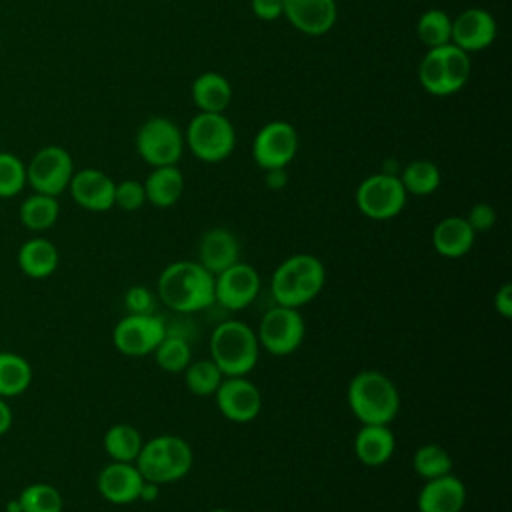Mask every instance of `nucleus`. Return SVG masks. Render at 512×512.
I'll return each mask as SVG.
<instances>
[{"mask_svg": "<svg viewBox=\"0 0 512 512\" xmlns=\"http://www.w3.org/2000/svg\"><path fill=\"white\" fill-rule=\"evenodd\" d=\"M466 504V486L452 472L430 478L418 492V512H462Z\"/></svg>", "mask_w": 512, "mask_h": 512, "instance_id": "aec40b11", "label": "nucleus"}, {"mask_svg": "<svg viewBox=\"0 0 512 512\" xmlns=\"http://www.w3.org/2000/svg\"><path fill=\"white\" fill-rule=\"evenodd\" d=\"M6 512H22V508H20V504H18V498L8 502V506H6Z\"/></svg>", "mask_w": 512, "mask_h": 512, "instance_id": "a18cd8bd", "label": "nucleus"}, {"mask_svg": "<svg viewBox=\"0 0 512 512\" xmlns=\"http://www.w3.org/2000/svg\"><path fill=\"white\" fill-rule=\"evenodd\" d=\"M32 382L30 362L14 352H0V396L16 398L28 390Z\"/></svg>", "mask_w": 512, "mask_h": 512, "instance_id": "bb28decb", "label": "nucleus"}, {"mask_svg": "<svg viewBox=\"0 0 512 512\" xmlns=\"http://www.w3.org/2000/svg\"><path fill=\"white\" fill-rule=\"evenodd\" d=\"M406 194L414 196H428L438 190L440 186V170L430 160H412L408 162L402 172L398 174Z\"/></svg>", "mask_w": 512, "mask_h": 512, "instance_id": "c756f323", "label": "nucleus"}, {"mask_svg": "<svg viewBox=\"0 0 512 512\" xmlns=\"http://www.w3.org/2000/svg\"><path fill=\"white\" fill-rule=\"evenodd\" d=\"M210 512H232V510H226V508H214V510H210Z\"/></svg>", "mask_w": 512, "mask_h": 512, "instance_id": "49530a36", "label": "nucleus"}, {"mask_svg": "<svg viewBox=\"0 0 512 512\" xmlns=\"http://www.w3.org/2000/svg\"><path fill=\"white\" fill-rule=\"evenodd\" d=\"M142 444L144 440L138 428L126 422L110 426L104 434V450L116 462H136Z\"/></svg>", "mask_w": 512, "mask_h": 512, "instance_id": "c85d7f7f", "label": "nucleus"}, {"mask_svg": "<svg viewBox=\"0 0 512 512\" xmlns=\"http://www.w3.org/2000/svg\"><path fill=\"white\" fill-rule=\"evenodd\" d=\"M298 150V134L290 122L272 120L264 124L252 142V158L262 170L286 168Z\"/></svg>", "mask_w": 512, "mask_h": 512, "instance_id": "ddd939ff", "label": "nucleus"}, {"mask_svg": "<svg viewBox=\"0 0 512 512\" xmlns=\"http://www.w3.org/2000/svg\"><path fill=\"white\" fill-rule=\"evenodd\" d=\"M412 466L418 476L430 480L452 472V456L440 444H424L414 452Z\"/></svg>", "mask_w": 512, "mask_h": 512, "instance_id": "f704fd0d", "label": "nucleus"}, {"mask_svg": "<svg viewBox=\"0 0 512 512\" xmlns=\"http://www.w3.org/2000/svg\"><path fill=\"white\" fill-rule=\"evenodd\" d=\"M348 408L362 424H390L400 410L396 384L380 370H362L346 390Z\"/></svg>", "mask_w": 512, "mask_h": 512, "instance_id": "f03ea898", "label": "nucleus"}, {"mask_svg": "<svg viewBox=\"0 0 512 512\" xmlns=\"http://www.w3.org/2000/svg\"><path fill=\"white\" fill-rule=\"evenodd\" d=\"M146 202L144 184L140 180H122L114 188V206L126 212H134L142 208Z\"/></svg>", "mask_w": 512, "mask_h": 512, "instance_id": "e433bc0d", "label": "nucleus"}, {"mask_svg": "<svg viewBox=\"0 0 512 512\" xmlns=\"http://www.w3.org/2000/svg\"><path fill=\"white\" fill-rule=\"evenodd\" d=\"M154 360L156 364L166 372H184V368L192 362V350L190 344L182 336L166 334L160 344L154 348Z\"/></svg>", "mask_w": 512, "mask_h": 512, "instance_id": "72a5a7b5", "label": "nucleus"}, {"mask_svg": "<svg viewBox=\"0 0 512 512\" xmlns=\"http://www.w3.org/2000/svg\"><path fill=\"white\" fill-rule=\"evenodd\" d=\"M282 16L306 36H322L336 24V0H282Z\"/></svg>", "mask_w": 512, "mask_h": 512, "instance_id": "dca6fc26", "label": "nucleus"}, {"mask_svg": "<svg viewBox=\"0 0 512 512\" xmlns=\"http://www.w3.org/2000/svg\"><path fill=\"white\" fill-rule=\"evenodd\" d=\"M116 182L98 168H84L72 174L68 190L74 202L90 212H106L114 206Z\"/></svg>", "mask_w": 512, "mask_h": 512, "instance_id": "6ab92c4d", "label": "nucleus"}, {"mask_svg": "<svg viewBox=\"0 0 512 512\" xmlns=\"http://www.w3.org/2000/svg\"><path fill=\"white\" fill-rule=\"evenodd\" d=\"M222 380L224 374L212 358L194 360L184 368V384L194 396H214Z\"/></svg>", "mask_w": 512, "mask_h": 512, "instance_id": "7c9ffc66", "label": "nucleus"}, {"mask_svg": "<svg viewBox=\"0 0 512 512\" xmlns=\"http://www.w3.org/2000/svg\"><path fill=\"white\" fill-rule=\"evenodd\" d=\"M288 182V176L284 172V168H274V170H266V186L272 190H280L284 188Z\"/></svg>", "mask_w": 512, "mask_h": 512, "instance_id": "79ce46f5", "label": "nucleus"}, {"mask_svg": "<svg viewBox=\"0 0 512 512\" xmlns=\"http://www.w3.org/2000/svg\"><path fill=\"white\" fill-rule=\"evenodd\" d=\"M494 308L500 316L512 318V284H502L494 294Z\"/></svg>", "mask_w": 512, "mask_h": 512, "instance_id": "a19ab883", "label": "nucleus"}, {"mask_svg": "<svg viewBox=\"0 0 512 512\" xmlns=\"http://www.w3.org/2000/svg\"><path fill=\"white\" fill-rule=\"evenodd\" d=\"M136 150L150 166H172L180 160L184 150V136L180 128L162 116L148 118L136 132Z\"/></svg>", "mask_w": 512, "mask_h": 512, "instance_id": "9d476101", "label": "nucleus"}, {"mask_svg": "<svg viewBox=\"0 0 512 512\" xmlns=\"http://www.w3.org/2000/svg\"><path fill=\"white\" fill-rule=\"evenodd\" d=\"M192 462V448L184 438L174 434H160L142 444L134 464L144 480L162 486L184 478L192 470Z\"/></svg>", "mask_w": 512, "mask_h": 512, "instance_id": "39448f33", "label": "nucleus"}, {"mask_svg": "<svg viewBox=\"0 0 512 512\" xmlns=\"http://www.w3.org/2000/svg\"><path fill=\"white\" fill-rule=\"evenodd\" d=\"M496 38V20L484 8H468L452 20L450 42L464 52L488 48Z\"/></svg>", "mask_w": 512, "mask_h": 512, "instance_id": "f3484780", "label": "nucleus"}, {"mask_svg": "<svg viewBox=\"0 0 512 512\" xmlns=\"http://www.w3.org/2000/svg\"><path fill=\"white\" fill-rule=\"evenodd\" d=\"M304 334L306 324L298 308L276 304L262 316L256 338L266 352L274 356H288L300 348Z\"/></svg>", "mask_w": 512, "mask_h": 512, "instance_id": "1a4fd4ad", "label": "nucleus"}, {"mask_svg": "<svg viewBox=\"0 0 512 512\" xmlns=\"http://www.w3.org/2000/svg\"><path fill=\"white\" fill-rule=\"evenodd\" d=\"M416 34L428 48L448 44L452 34V18L440 8H430L420 14L416 22Z\"/></svg>", "mask_w": 512, "mask_h": 512, "instance_id": "2f4dec72", "label": "nucleus"}, {"mask_svg": "<svg viewBox=\"0 0 512 512\" xmlns=\"http://www.w3.org/2000/svg\"><path fill=\"white\" fill-rule=\"evenodd\" d=\"M18 504L22 512H62L64 500L58 488L46 482L28 484L18 494Z\"/></svg>", "mask_w": 512, "mask_h": 512, "instance_id": "473e14b6", "label": "nucleus"}, {"mask_svg": "<svg viewBox=\"0 0 512 512\" xmlns=\"http://www.w3.org/2000/svg\"><path fill=\"white\" fill-rule=\"evenodd\" d=\"M406 190L398 176L376 172L356 188V206L370 220H390L406 206Z\"/></svg>", "mask_w": 512, "mask_h": 512, "instance_id": "6e6552de", "label": "nucleus"}, {"mask_svg": "<svg viewBox=\"0 0 512 512\" xmlns=\"http://www.w3.org/2000/svg\"><path fill=\"white\" fill-rule=\"evenodd\" d=\"M158 496H160V484L150 482V480H144V484H142V488H140V496H138V500L154 502V500H158Z\"/></svg>", "mask_w": 512, "mask_h": 512, "instance_id": "37998d69", "label": "nucleus"}, {"mask_svg": "<svg viewBox=\"0 0 512 512\" xmlns=\"http://www.w3.org/2000/svg\"><path fill=\"white\" fill-rule=\"evenodd\" d=\"M192 100L200 112H224L232 100V86L218 72H204L192 82Z\"/></svg>", "mask_w": 512, "mask_h": 512, "instance_id": "a878e982", "label": "nucleus"}, {"mask_svg": "<svg viewBox=\"0 0 512 512\" xmlns=\"http://www.w3.org/2000/svg\"><path fill=\"white\" fill-rule=\"evenodd\" d=\"M326 270L314 254H292L282 260L270 280V290L280 306L300 308L312 302L324 288Z\"/></svg>", "mask_w": 512, "mask_h": 512, "instance_id": "7ed1b4c3", "label": "nucleus"}, {"mask_svg": "<svg viewBox=\"0 0 512 512\" xmlns=\"http://www.w3.org/2000/svg\"><path fill=\"white\" fill-rule=\"evenodd\" d=\"M184 142L198 160L214 164L232 154L236 132L222 112H198L188 122Z\"/></svg>", "mask_w": 512, "mask_h": 512, "instance_id": "0eeeda50", "label": "nucleus"}, {"mask_svg": "<svg viewBox=\"0 0 512 512\" xmlns=\"http://www.w3.org/2000/svg\"><path fill=\"white\" fill-rule=\"evenodd\" d=\"M158 298L174 312L204 310L214 302V274L200 262H172L158 276Z\"/></svg>", "mask_w": 512, "mask_h": 512, "instance_id": "f257e3e1", "label": "nucleus"}, {"mask_svg": "<svg viewBox=\"0 0 512 512\" xmlns=\"http://www.w3.org/2000/svg\"><path fill=\"white\" fill-rule=\"evenodd\" d=\"M58 216H60V204L56 196L34 192L20 206V222L32 232H42L52 228Z\"/></svg>", "mask_w": 512, "mask_h": 512, "instance_id": "cd10ccee", "label": "nucleus"}, {"mask_svg": "<svg viewBox=\"0 0 512 512\" xmlns=\"http://www.w3.org/2000/svg\"><path fill=\"white\" fill-rule=\"evenodd\" d=\"M470 76V56L452 42L428 48L418 64V80L432 96L458 92Z\"/></svg>", "mask_w": 512, "mask_h": 512, "instance_id": "423d86ee", "label": "nucleus"}, {"mask_svg": "<svg viewBox=\"0 0 512 512\" xmlns=\"http://www.w3.org/2000/svg\"><path fill=\"white\" fill-rule=\"evenodd\" d=\"M256 332L240 320L220 322L210 334V358L224 376H246L258 362Z\"/></svg>", "mask_w": 512, "mask_h": 512, "instance_id": "20e7f679", "label": "nucleus"}, {"mask_svg": "<svg viewBox=\"0 0 512 512\" xmlns=\"http://www.w3.org/2000/svg\"><path fill=\"white\" fill-rule=\"evenodd\" d=\"M144 484L142 474L134 462H116L106 464L96 478V488L100 496L110 504H132L140 496Z\"/></svg>", "mask_w": 512, "mask_h": 512, "instance_id": "a211bd4d", "label": "nucleus"}, {"mask_svg": "<svg viewBox=\"0 0 512 512\" xmlns=\"http://www.w3.org/2000/svg\"><path fill=\"white\" fill-rule=\"evenodd\" d=\"M74 174V162L66 148L48 144L40 148L26 166V184L34 188V192L58 196L62 194L70 178Z\"/></svg>", "mask_w": 512, "mask_h": 512, "instance_id": "9b49d317", "label": "nucleus"}, {"mask_svg": "<svg viewBox=\"0 0 512 512\" xmlns=\"http://www.w3.org/2000/svg\"><path fill=\"white\" fill-rule=\"evenodd\" d=\"M260 292V274L246 262H236L214 276V302L226 310H242Z\"/></svg>", "mask_w": 512, "mask_h": 512, "instance_id": "4468645a", "label": "nucleus"}, {"mask_svg": "<svg viewBox=\"0 0 512 512\" xmlns=\"http://www.w3.org/2000/svg\"><path fill=\"white\" fill-rule=\"evenodd\" d=\"M12 426V410L10 406L6 404V398L0 396V436L6 434Z\"/></svg>", "mask_w": 512, "mask_h": 512, "instance_id": "c03bdc74", "label": "nucleus"}, {"mask_svg": "<svg viewBox=\"0 0 512 512\" xmlns=\"http://www.w3.org/2000/svg\"><path fill=\"white\" fill-rule=\"evenodd\" d=\"M396 448V440L388 424H362L354 436V454L364 466L386 464Z\"/></svg>", "mask_w": 512, "mask_h": 512, "instance_id": "4be33fe9", "label": "nucleus"}, {"mask_svg": "<svg viewBox=\"0 0 512 512\" xmlns=\"http://www.w3.org/2000/svg\"><path fill=\"white\" fill-rule=\"evenodd\" d=\"M124 304L130 314H154V294L144 286H132L124 294Z\"/></svg>", "mask_w": 512, "mask_h": 512, "instance_id": "4c0bfd02", "label": "nucleus"}, {"mask_svg": "<svg viewBox=\"0 0 512 512\" xmlns=\"http://www.w3.org/2000/svg\"><path fill=\"white\" fill-rule=\"evenodd\" d=\"M214 398L220 414L238 424L254 420L262 410L260 390L246 376H224Z\"/></svg>", "mask_w": 512, "mask_h": 512, "instance_id": "2eb2a0df", "label": "nucleus"}, {"mask_svg": "<svg viewBox=\"0 0 512 512\" xmlns=\"http://www.w3.org/2000/svg\"><path fill=\"white\" fill-rule=\"evenodd\" d=\"M476 232L464 216H446L432 230V246L444 258H460L470 252Z\"/></svg>", "mask_w": 512, "mask_h": 512, "instance_id": "5701e85b", "label": "nucleus"}, {"mask_svg": "<svg viewBox=\"0 0 512 512\" xmlns=\"http://www.w3.org/2000/svg\"><path fill=\"white\" fill-rule=\"evenodd\" d=\"M18 266L30 278H48L58 268V248L48 238H30L18 250Z\"/></svg>", "mask_w": 512, "mask_h": 512, "instance_id": "393cba45", "label": "nucleus"}, {"mask_svg": "<svg viewBox=\"0 0 512 512\" xmlns=\"http://www.w3.org/2000/svg\"><path fill=\"white\" fill-rule=\"evenodd\" d=\"M166 336L164 320L156 314H126L112 330V342L124 356H146Z\"/></svg>", "mask_w": 512, "mask_h": 512, "instance_id": "f8f14e48", "label": "nucleus"}, {"mask_svg": "<svg viewBox=\"0 0 512 512\" xmlns=\"http://www.w3.org/2000/svg\"><path fill=\"white\" fill-rule=\"evenodd\" d=\"M26 186V166L10 152H0V198H12Z\"/></svg>", "mask_w": 512, "mask_h": 512, "instance_id": "c9c22d12", "label": "nucleus"}, {"mask_svg": "<svg viewBox=\"0 0 512 512\" xmlns=\"http://www.w3.org/2000/svg\"><path fill=\"white\" fill-rule=\"evenodd\" d=\"M142 184L146 192V202H150L156 208H170L182 196L184 176L176 164L156 166Z\"/></svg>", "mask_w": 512, "mask_h": 512, "instance_id": "b1692460", "label": "nucleus"}, {"mask_svg": "<svg viewBox=\"0 0 512 512\" xmlns=\"http://www.w3.org/2000/svg\"><path fill=\"white\" fill-rule=\"evenodd\" d=\"M240 260V244L226 228H210L198 244V260L210 274H218Z\"/></svg>", "mask_w": 512, "mask_h": 512, "instance_id": "412c9836", "label": "nucleus"}, {"mask_svg": "<svg viewBox=\"0 0 512 512\" xmlns=\"http://www.w3.org/2000/svg\"><path fill=\"white\" fill-rule=\"evenodd\" d=\"M464 218L476 234L488 232L496 224V210L486 202H478L468 210V214Z\"/></svg>", "mask_w": 512, "mask_h": 512, "instance_id": "58836bf2", "label": "nucleus"}, {"mask_svg": "<svg viewBox=\"0 0 512 512\" xmlns=\"http://www.w3.org/2000/svg\"><path fill=\"white\" fill-rule=\"evenodd\" d=\"M252 14L264 22L278 20L282 16V0H250Z\"/></svg>", "mask_w": 512, "mask_h": 512, "instance_id": "ea45409f", "label": "nucleus"}]
</instances>
